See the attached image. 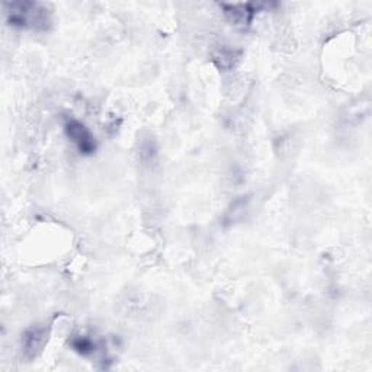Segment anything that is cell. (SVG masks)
<instances>
[{
  "label": "cell",
  "instance_id": "cell-1",
  "mask_svg": "<svg viewBox=\"0 0 372 372\" xmlns=\"http://www.w3.org/2000/svg\"><path fill=\"white\" fill-rule=\"evenodd\" d=\"M9 8L8 22L19 28H32L45 31L50 25V12L38 3L32 2H17L6 5Z\"/></svg>",
  "mask_w": 372,
  "mask_h": 372
},
{
  "label": "cell",
  "instance_id": "cell-2",
  "mask_svg": "<svg viewBox=\"0 0 372 372\" xmlns=\"http://www.w3.org/2000/svg\"><path fill=\"white\" fill-rule=\"evenodd\" d=\"M65 136H68L77 147V150L82 154H92L96 150V141L95 137L92 136L89 128H86L85 124H82L77 119H68L64 124Z\"/></svg>",
  "mask_w": 372,
  "mask_h": 372
},
{
  "label": "cell",
  "instance_id": "cell-3",
  "mask_svg": "<svg viewBox=\"0 0 372 372\" xmlns=\"http://www.w3.org/2000/svg\"><path fill=\"white\" fill-rule=\"evenodd\" d=\"M224 15L227 17V19L237 25V26H247L250 22L254 21V17L256 13L255 5L251 3H234V5H221Z\"/></svg>",
  "mask_w": 372,
  "mask_h": 372
},
{
  "label": "cell",
  "instance_id": "cell-4",
  "mask_svg": "<svg viewBox=\"0 0 372 372\" xmlns=\"http://www.w3.org/2000/svg\"><path fill=\"white\" fill-rule=\"evenodd\" d=\"M47 336L48 331L45 327H32L30 330H26V333L23 335L22 339V348L25 355L28 358L37 356V353L44 348Z\"/></svg>",
  "mask_w": 372,
  "mask_h": 372
},
{
  "label": "cell",
  "instance_id": "cell-5",
  "mask_svg": "<svg viewBox=\"0 0 372 372\" xmlns=\"http://www.w3.org/2000/svg\"><path fill=\"white\" fill-rule=\"evenodd\" d=\"M216 63L220 65L221 69H231L236 65V61L238 60L237 52L234 50H229V48H223L221 51H218L217 54L214 56Z\"/></svg>",
  "mask_w": 372,
  "mask_h": 372
},
{
  "label": "cell",
  "instance_id": "cell-6",
  "mask_svg": "<svg viewBox=\"0 0 372 372\" xmlns=\"http://www.w3.org/2000/svg\"><path fill=\"white\" fill-rule=\"evenodd\" d=\"M72 348L77 353H81L82 356H89V355H92L93 352H95L96 344L93 343L89 338L79 336V338H76V339L72 340Z\"/></svg>",
  "mask_w": 372,
  "mask_h": 372
}]
</instances>
